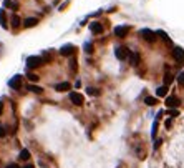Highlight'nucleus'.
<instances>
[{"mask_svg": "<svg viewBox=\"0 0 184 168\" xmlns=\"http://www.w3.org/2000/svg\"><path fill=\"white\" fill-rule=\"evenodd\" d=\"M90 30H91L95 35H98V34H101V32H103V25H101L100 22H93L91 25H90Z\"/></svg>", "mask_w": 184, "mask_h": 168, "instance_id": "obj_10", "label": "nucleus"}, {"mask_svg": "<svg viewBox=\"0 0 184 168\" xmlns=\"http://www.w3.org/2000/svg\"><path fill=\"white\" fill-rule=\"evenodd\" d=\"M131 65H138L140 63V55H138V53H131Z\"/></svg>", "mask_w": 184, "mask_h": 168, "instance_id": "obj_21", "label": "nucleus"}, {"mask_svg": "<svg viewBox=\"0 0 184 168\" xmlns=\"http://www.w3.org/2000/svg\"><path fill=\"white\" fill-rule=\"evenodd\" d=\"M113 34L116 37H126L129 34V27L128 25H120V27H114Z\"/></svg>", "mask_w": 184, "mask_h": 168, "instance_id": "obj_7", "label": "nucleus"}, {"mask_svg": "<svg viewBox=\"0 0 184 168\" xmlns=\"http://www.w3.org/2000/svg\"><path fill=\"white\" fill-rule=\"evenodd\" d=\"M23 168H35V166H33V165H25Z\"/></svg>", "mask_w": 184, "mask_h": 168, "instance_id": "obj_32", "label": "nucleus"}, {"mask_svg": "<svg viewBox=\"0 0 184 168\" xmlns=\"http://www.w3.org/2000/svg\"><path fill=\"white\" fill-rule=\"evenodd\" d=\"M3 137H5V128L0 126V138H3Z\"/></svg>", "mask_w": 184, "mask_h": 168, "instance_id": "obj_29", "label": "nucleus"}, {"mask_svg": "<svg viewBox=\"0 0 184 168\" xmlns=\"http://www.w3.org/2000/svg\"><path fill=\"white\" fill-rule=\"evenodd\" d=\"M158 35H159V37H161V38H163V40H164V42H166V43H169V45H171V38H169V37H167V35H166V32H163V30H159V32H158Z\"/></svg>", "mask_w": 184, "mask_h": 168, "instance_id": "obj_20", "label": "nucleus"}, {"mask_svg": "<svg viewBox=\"0 0 184 168\" xmlns=\"http://www.w3.org/2000/svg\"><path fill=\"white\" fill-rule=\"evenodd\" d=\"M91 50H93V48H91V43H86V45H85V52H88V53H90Z\"/></svg>", "mask_w": 184, "mask_h": 168, "instance_id": "obj_28", "label": "nucleus"}, {"mask_svg": "<svg viewBox=\"0 0 184 168\" xmlns=\"http://www.w3.org/2000/svg\"><path fill=\"white\" fill-rule=\"evenodd\" d=\"M171 82H173V75H171V73H166L164 75V85H169Z\"/></svg>", "mask_w": 184, "mask_h": 168, "instance_id": "obj_23", "label": "nucleus"}, {"mask_svg": "<svg viewBox=\"0 0 184 168\" xmlns=\"http://www.w3.org/2000/svg\"><path fill=\"white\" fill-rule=\"evenodd\" d=\"M0 25H2L3 28L9 27V25H7V22H5V12H3V10H0Z\"/></svg>", "mask_w": 184, "mask_h": 168, "instance_id": "obj_19", "label": "nucleus"}, {"mask_svg": "<svg viewBox=\"0 0 184 168\" xmlns=\"http://www.w3.org/2000/svg\"><path fill=\"white\" fill-rule=\"evenodd\" d=\"M5 7H10L12 10H17V9H18V3L15 2V0H7V2H5Z\"/></svg>", "mask_w": 184, "mask_h": 168, "instance_id": "obj_15", "label": "nucleus"}, {"mask_svg": "<svg viewBox=\"0 0 184 168\" xmlns=\"http://www.w3.org/2000/svg\"><path fill=\"white\" fill-rule=\"evenodd\" d=\"M7 168H20L17 163H10V165H7Z\"/></svg>", "mask_w": 184, "mask_h": 168, "instance_id": "obj_30", "label": "nucleus"}, {"mask_svg": "<svg viewBox=\"0 0 184 168\" xmlns=\"http://www.w3.org/2000/svg\"><path fill=\"white\" fill-rule=\"evenodd\" d=\"M18 157H20V160H28V158H30V151H28L27 148H23L22 151H20Z\"/></svg>", "mask_w": 184, "mask_h": 168, "instance_id": "obj_17", "label": "nucleus"}, {"mask_svg": "<svg viewBox=\"0 0 184 168\" xmlns=\"http://www.w3.org/2000/svg\"><path fill=\"white\" fill-rule=\"evenodd\" d=\"M9 87L10 88H15V90L22 88V75H15L13 78H10L9 80Z\"/></svg>", "mask_w": 184, "mask_h": 168, "instance_id": "obj_5", "label": "nucleus"}, {"mask_svg": "<svg viewBox=\"0 0 184 168\" xmlns=\"http://www.w3.org/2000/svg\"><path fill=\"white\" fill-rule=\"evenodd\" d=\"M86 92L90 93V95H100V90H96V88H93V87H90V88H86Z\"/></svg>", "mask_w": 184, "mask_h": 168, "instance_id": "obj_22", "label": "nucleus"}, {"mask_svg": "<svg viewBox=\"0 0 184 168\" xmlns=\"http://www.w3.org/2000/svg\"><path fill=\"white\" fill-rule=\"evenodd\" d=\"M28 90H30V92H33V93H43V88L42 87H38V85H28Z\"/></svg>", "mask_w": 184, "mask_h": 168, "instance_id": "obj_14", "label": "nucleus"}, {"mask_svg": "<svg viewBox=\"0 0 184 168\" xmlns=\"http://www.w3.org/2000/svg\"><path fill=\"white\" fill-rule=\"evenodd\" d=\"M36 22H38L36 18L30 17V18H27V20H25V23H23V25H25L27 28H32V27H35V25H36Z\"/></svg>", "mask_w": 184, "mask_h": 168, "instance_id": "obj_12", "label": "nucleus"}, {"mask_svg": "<svg viewBox=\"0 0 184 168\" xmlns=\"http://www.w3.org/2000/svg\"><path fill=\"white\" fill-rule=\"evenodd\" d=\"M12 27H13V28H18L20 27V18L17 17V15H12Z\"/></svg>", "mask_w": 184, "mask_h": 168, "instance_id": "obj_18", "label": "nucleus"}, {"mask_svg": "<svg viewBox=\"0 0 184 168\" xmlns=\"http://www.w3.org/2000/svg\"><path fill=\"white\" fill-rule=\"evenodd\" d=\"M144 103H146V105H149V106H153V105H156V103H158V100H156L154 97H146V98H144Z\"/></svg>", "mask_w": 184, "mask_h": 168, "instance_id": "obj_16", "label": "nucleus"}, {"mask_svg": "<svg viewBox=\"0 0 184 168\" xmlns=\"http://www.w3.org/2000/svg\"><path fill=\"white\" fill-rule=\"evenodd\" d=\"M70 102H71V103H75V105H83L85 98H83V95L78 93V92H71V93H70Z\"/></svg>", "mask_w": 184, "mask_h": 168, "instance_id": "obj_6", "label": "nucleus"}, {"mask_svg": "<svg viewBox=\"0 0 184 168\" xmlns=\"http://www.w3.org/2000/svg\"><path fill=\"white\" fill-rule=\"evenodd\" d=\"M73 52H75V47H73V45H65V47L60 48V53L65 55V57H70Z\"/></svg>", "mask_w": 184, "mask_h": 168, "instance_id": "obj_9", "label": "nucleus"}, {"mask_svg": "<svg viewBox=\"0 0 184 168\" xmlns=\"http://www.w3.org/2000/svg\"><path fill=\"white\" fill-rule=\"evenodd\" d=\"M178 83L181 85V87H184V72H181L178 75Z\"/></svg>", "mask_w": 184, "mask_h": 168, "instance_id": "obj_24", "label": "nucleus"}, {"mask_svg": "<svg viewBox=\"0 0 184 168\" xmlns=\"http://www.w3.org/2000/svg\"><path fill=\"white\" fill-rule=\"evenodd\" d=\"M156 95H158V97H166V95H167V85L159 87V88L156 90Z\"/></svg>", "mask_w": 184, "mask_h": 168, "instance_id": "obj_13", "label": "nucleus"}, {"mask_svg": "<svg viewBox=\"0 0 184 168\" xmlns=\"http://www.w3.org/2000/svg\"><path fill=\"white\" fill-rule=\"evenodd\" d=\"M156 132H158V122H154V125H153V132H151V135H153V138L156 137Z\"/></svg>", "mask_w": 184, "mask_h": 168, "instance_id": "obj_26", "label": "nucleus"}, {"mask_svg": "<svg viewBox=\"0 0 184 168\" xmlns=\"http://www.w3.org/2000/svg\"><path fill=\"white\" fill-rule=\"evenodd\" d=\"M167 113H169V115H171V117H173V118H174V117H178V115H179V112H178V110H174V108H171V110H169V112H167Z\"/></svg>", "mask_w": 184, "mask_h": 168, "instance_id": "obj_25", "label": "nucleus"}, {"mask_svg": "<svg viewBox=\"0 0 184 168\" xmlns=\"http://www.w3.org/2000/svg\"><path fill=\"white\" fill-rule=\"evenodd\" d=\"M179 98L178 97H167L166 98V106L167 108H176V106H179Z\"/></svg>", "mask_w": 184, "mask_h": 168, "instance_id": "obj_8", "label": "nucleus"}, {"mask_svg": "<svg viewBox=\"0 0 184 168\" xmlns=\"http://www.w3.org/2000/svg\"><path fill=\"white\" fill-rule=\"evenodd\" d=\"M28 80H30V82H36V80H38V75H33V73H30V75H28Z\"/></svg>", "mask_w": 184, "mask_h": 168, "instance_id": "obj_27", "label": "nucleus"}, {"mask_svg": "<svg viewBox=\"0 0 184 168\" xmlns=\"http://www.w3.org/2000/svg\"><path fill=\"white\" fill-rule=\"evenodd\" d=\"M2 112H3V103L0 102V115H2Z\"/></svg>", "mask_w": 184, "mask_h": 168, "instance_id": "obj_31", "label": "nucleus"}, {"mask_svg": "<svg viewBox=\"0 0 184 168\" xmlns=\"http://www.w3.org/2000/svg\"><path fill=\"white\" fill-rule=\"evenodd\" d=\"M173 57L179 65H184V50L181 47H174L173 48Z\"/></svg>", "mask_w": 184, "mask_h": 168, "instance_id": "obj_2", "label": "nucleus"}, {"mask_svg": "<svg viewBox=\"0 0 184 168\" xmlns=\"http://www.w3.org/2000/svg\"><path fill=\"white\" fill-rule=\"evenodd\" d=\"M114 55H116L118 60H125V58H128L129 50H128L126 47H118L116 50H114Z\"/></svg>", "mask_w": 184, "mask_h": 168, "instance_id": "obj_4", "label": "nucleus"}, {"mask_svg": "<svg viewBox=\"0 0 184 168\" xmlns=\"http://www.w3.org/2000/svg\"><path fill=\"white\" fill-rule=\"evenodd\" d=\"M42 63H43V60L40 58V57H28V58H27V67L28 68H36V67H40Z\"/></svg>", "mask_w": 184, "mask_h": 168, "instance_id": "obj_3", "label": "nucleus"}, {"mask_svg": "<svg viewBox=\"0 0 184 168\" xmlns=\"http://www.w3.org/2000/svg\"><path fill=\"white\" fill-rule=\"evenodd\" d=\"M55 88H56V92H67V90L71 88V85L68 83V82H61V83L55 85Z\"/></svg>", "mask_w": 184, "mask_h": 168, "instance_id": "obj_11", "label": "nucleus"}, {"mask_svg": "<svg viewBox=\"0 0 184 168\" xmlns=\"http://www.w3.org/2000/svg\"><path fill=\"white\" fill-rule=\"evenodd\" d=\"M140 35L146 40V42L153 43L154 40H156V35H158V34H154V32L149 30V28H143V30H140Z\"/></svg>", "mask_w": 184, "mask_h": 168, "instance_id": "obj_1", "label": "nucleus"}]
</instances>
